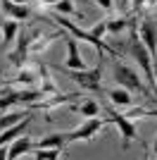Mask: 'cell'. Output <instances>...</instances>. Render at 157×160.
Listing matches in <instances>:
<instances>
[{
	"label": "cell",
	"mask_w": 157,
	"mask_h": 160,
	"mask_svg": "<svg viewBox=\"0 0 157 160\" xmlns=\"http://www.w3.org/2000/svg\"><path fill=\"white\" fill-rule=\"evenodd\" d=\"M114 79H117V84H121L124 88H129V91H138L140 96H145V98H152L150 91L143 86V81L138 79V74L131 69V67L121 65V62H117L114 65Z\"/></svg>",
	"instance_id": "obj_2"
},
{
	"label": "cell",
	"mask_w": 157,
	"mask_h": 160,
	"mask_svg": "<svg viewBox=\"0 0 157 160\" xmlns=\"http://www.w3.org/2000/svg\"><path fill=\"white\" fill-rule=\"evenodd\" d=\"M14 81H17V84H31V81H33V74L31 72H21Z\"/></svg>",
	"instance_id": "obj_22"
},
{
	"label": "cell",
	"mask_w": 157,
	"mask_h": 160,
	"mask_svg": "<svg viewBox=\"0 0 157 160\" xmlns=\"http://www.w3.org/2000/svg\"><path fill=\"white\" fill-rule=\"evenodd\" d=\"M67 50H69V58H67V69H83V60L76 50V41L72 36H67Z\"/></svg>",
	"instance_id": "obj_8"
},
{
	"label": "cell",
	"mask_w": 157,
	"mask_h": 160,
	"mask_svg": "<svg viewBox=\"0 0 157 160\" xmlns=\"http://www.w3.org/2000/svg\"><path fill=\"white\" fill-rule=\"evenodd\" d=\"M107 98L114 103V105H131V96H129V88H114V91H105Z\"/></svg>",
	"instance_id": "obj_12"
},
{
	"label": "cell",
	"mask_w": 157,
	"mask_h": 160,
	"mask_svg": "<svg viewBox=\"0 0 157 160\" xmlns=\"http://www.w3.org/2000/svg\"><path fill=\"white\" fill-rule=\"evenodd\" d=\"M105 122L98 120V117H88V122H86L83 127H78L76 132H69L67 134V141H78V139H93L95 134H98V129L102 127Z\"/></svg>",
	"instance_id": "obj_7"
},
{
	"label": "cell",
	"mask_w": 157,
	"mask_h": 160,
	"mask_svg": "<svg viewBox=\"0 0 157 160\" xmlns=\"http://www.w3.org/2000/svg\"><path fill=\"white\" fill-rule=\"evenodd\" d=\"M126 2H129V0H119L117 5H119V7H121V10H124V7H126Z\"/></svg>",
	"instance_id": "obj_26"
},
{
	"label": "cell",
	"mask_w": 157,
	"mask_h": 160,
	"mask_svg": "<svg viewBox=\"0 0 157 160\" xmlns=\"http://www.w3.org/2000/svg\"><path fill=\"white\" fill-rule=\"evenodd\" d=\"M29 148H31V139H29V136H21V134H19V136H17V141L12 143V148H10L7 158H10V160L19 158V155H24Z\"/></svg>",
	"instance_id": "obj_11"
},
{
	"label": "cell",
	"mask_w": 157,
	"mask_h": 160,
	"mask_svg": "<svg viewBox=\"0 0 157 160\" xmlns=\"http://www.w3.org/2000/svg\"><path fill=\"white\" fill-rule=\"evenodd\" d=\"M155 153H157V141H155Z\"/></svg>",
	"instance_id": "obj_30"
},
{
	"label": "cell",
	"mask_w": 157,
	"mask_h": 160,
	"mask_svg": "<svg viewBox=\"0 0 157 160\" xmlns=\"http://www.w3.org/2000/svg\"><path fill=\"white\" fill-rule=\"evenodd\" d=\"M36 158L38 160H55V158H59V148H38Z\"/></svg>",
	"instance_id": "obj_18"
},
{
	"label": "cell",
	"mask_w": 157,
	"mask_h": 160,
	"mask_svg": "<svg viewBox=\"0 0 157 160\" xmlns=\"http://www.w3.org/2000/svg\"><path fill=\"white\" fill-rule=\"evenodd\" d=\"M107 112H110V120L119 127V132H121V136H124V148H126V146H129V141L136 136V124H133L126 115L117 112V110H107Z\"/></svg>",
	"instance_id": "obj_6"
},
{
	"label": "cell",
	"mask_w": 157,
	"mask_h": 160,
	"mask_svg": "<svg viewBox=\"0 0 157 160\" xmlns=\"http://www.w3.org/2000/svg\"><path fill=\"white\" fill-rule=\"evenodd\" d=\"M2 7H5V12L14 19H26V17H31V10L26 5H19V2H14V0H2Z\"/></svg>",
	"instance_id": "obj_9"
},
{
	"label": "cell",
	"mask_w": 157,
	"mask_h": 160,
	"mask_svg": "<svg viewBox=\"0 0 157 160\" xmlns=\"http://www.w3.org/2000/svg\"><path fill=\"white\" fill-rule=\"evenodd\" d=\"M126 24H129V19H110L107 22V31L110 33H119Z\"/></svg>",
	"instance_id": "obj_20"
},
{
	"label": "cell",
	"mask_w": 157,
	"mask_h": 160,
	"mask_svg": "<svg viewBox=\"0 0 157 160\" xmlns=\"http://www.w3.org/2000/svg\"><path fill=\"white\" fill-rule=\"evenodd\" d=\"M64 74L72 81H76L78 86L88 88V91H98V93H105L100 88V77H102V62H98V67L93 69H64Z\"/></svg>",
	"instance_id": "obj_1"
},
{
	"label": "cell",
	"mask_w": 157,
	"mask_h": 160,
	"mask_svg": "<svg viewBox=\"0 0 157 160\" xmlns=\"http://www.w3.org/2000/svg\"><path fill=\"white\" fill-rule=\"evenodd\" d=\"M150 115H152V117H157V110H150Z\"/></svg>",
	"instance_id": "obj_29"
},
{
	"label": "cell",
	"mask_w": 157,
	"mask_h": 160,
	"mask_svg": "<svg viewBox=\"0 0 157 160\" xmlns=\"http://www.w3.org/2000/svg\"><path fill=\"white\" fill-rule=\"evenodd\" d=\"M74 98H78V93H64V96H55L52 100L48 103H40L43 108H55V105H62V103H72Z\"/></svg>",
	"instance_id": "obj_16"
},
{
	"label": "cell",
	"mask_w": 157,
	"mask_h": 160,
	"mask_svg": "<svg viewBox=\"0 0 157 160\" xmlns=\"http://www.w3.org/2000/svg\"><path fill=\"white\" fill-rule=\"evenodd\" d=\"M0 27H2V31H5V43H10V41H14V36H17V31H19V24L12 19H7V22H0Z\"/></svg>",
	"instance_id": "obj_15"
},
{
	"label": "cell",
	"mask_w": 157,
	"mask_h": 160,
	"mask_svg": "<svg viewBox=\"0 0 157 160\" xmlns=\"http://www.w3.org/2000/svg\"><path fill=\"white\" fill-rule=\"evenodd\" d=\"M29 122H31V117H24V120H19L17 124H12V127H7V132L0 136V146H5L7 141H12V139H17L21 132H24L26 127H29Z\"/></svg>",
	"instance_id": "obj_10"
},
{
	"label": "cell",
	"mask_w": 157,
	"mask_h": 160,
	"mask_svg": "<svg viewBox=\"0 0 157 160\" xmlns=\"http://www.w3.org/2000/svg\"><path fill=\"white\" fill-rule=\"evenodd\" d=\"M95 2H98L100 7H105V10H112V7H114V0H95Z\"/></svg>",
	"instance_id": "obj_23"
},
{
	"label": "cell",
	"mask_w": 157,
	"mask_h": 160,
	"mask_svg": "<svg viewBox=\"0 0 157 160\" xmlns=\"http://www.w3.org/2000/svg\"><path fill=\"white\" fill-rule=\"evenodd\" d=\"M17 48H14L12 53H10V62H12L14 67H21L24 65V60H26V55H29V46H31V41L36 38L33 33H26V31H17Z\"/></svg>",
	"instance_id": "obj_5"
},
{
	"label": "cell",
	"mask_w": 157,
	"mask_h": 160,
	"mask_svg": "<svg viewBox=\"0 0 157 160\" xmlns=\"http://www.w3.org/2000/svg\"><path fill=\"white\" fill-rule=\"evenodd\" d=\"M19 120H21V112L5 115V117H0V129H7V127H12V124H17Z\"/></svg>",
	"instance_id": "obj_19"
},
{
	"label": "cell",
	"mask_w": 157,
	"mask_h": 160,
	"mask_svg": "<svg viewBox=\"0 0 157 160\" xmlns=\"http://www.w3.org/2000/svg\"><path fill=\"white\" fill-rule=\"evenodd\" d=\"M131 55H133V58H136V62L140 65V69H143L148 84L157 91V79H155V74H152V65H150V62H152V55L148 53V48L143 46V41H140V38L133 41V46H131Z\"/></svg>",
	"instance_id": "obj_4"
},
{
	"label": "cell",
	"mask_w": 157,
	"mask_h": 160,
	"mask_svg": "<svg viewBox=\"0 0 157 160\" xmlns=\"http://www.w3.org/2000/svg\"><path fill=\"white\" fill-rule=\"evenodd\" d=\"M67 143V134H50L38 141V148H62Z\"/></svg>",
	"instance_id": "obj_13"
},
{
	"label": "cell",
	"mask_w": 157,
	"mask_h": 160,
	"mask_svg": "<svg viewBox=\"0 0 157 160\" xmlns=\"http://www.w3.org/2000/svg\"><path fill=\"white\" fill-rule=\"evenodd\" d=\"M0 93H2V91H0Z\"/></svg>",
	"instance_id": "obj_31"
},
{
	"label": "cell",
	"mask_w": 157,
	"mask_h": 160,
	"mask_svg": "<svg viewBox=\"0 0 157 160\" xmlns=\"http://www.w3.org/2000/svg\"><path fill=\"white\" fill-rule=\"evenodd\" d=\"M14 2H19V5H26V2H38V0H14Z\"/></svg>",
	"instance_id": "obj_25"
},
{
	"label": "cell",
	"mask_w": 157,
	"mask_h": 160,
	"mask_svg": "<svg viewBox=\"0 0 157 160\" xmlns=\"http://www.w3.org/2000/svg\"><path fill=\"white\" fill-rule=\"evenodd\" d=\"M7 158V153H5V151H0V160H5Z\"/></svg>",
	"instance_id": "obj_27"
},
{
	"label": "cell",
	"mask_w": 157,
	"mask_h": 160,
	"mask_svg": "<svg viewBox=\"0 0 157 160\" xmlns=\"http://www.w3.org/2000/svg\"><path fill=\"white\" fill-rule=\"evenodd\" d=\"M107 31V22H98V24H95V27H93V36H98V38H102V33Z\"/></svg>",
	"instance_id": "obj_21"
},
{
	"label": "cell",
	"mask_w": 157,
	"mask_h": 160,
	"mask_svg": "<svg viewBox=\"0 0 157 160\" xmlns=\"http://www.w3.org/2000/svg\"><path fill=\"white\" fill-rule=\"evenodd\" d=\"M145 5V0H131V7H133V12H138L140 7Z\"/></svg>",
	"instance_id": "obj_24"
},
{
	"label": "cell",
	"mask_w": 157,
	"mask_h": 160,
	"mask_svg": "<svg viewBox=\"0 0 157 160\" xmlns=\"http://www.w3.org/2000/svg\"><path fill=\"white\" fill-rule=\"evenodd\" d=\"M52 7H55V12L57 14H76V10H74V5H72V0H55L52 2ZM78 19H83V14L78 12L76 14Z\"/></svg>",
	"instance_id": "obj_14"
},
{
	"label": "cell",
	"mask_w": 157,
	"mask_h": 160,
	"mask_svg": "<svg viewBox=\"0 0 157 160\" xmlns=\"http://www.w3.org/2000/svg\"><path fill=\"white\" fill-rule=\"evenodd\" d=\"M55 19H57V24H59V27H62V29H67V31L72 33L74 38H78V41H88V43H91V46H95V48H98V50H107V53H112V55H114V50H112L110 46H105V43H102V38H98V36H93V33L83 31V29H78L76 24H74V22H69V19H67V17H62V14H57Z\"/></svg>",
	"instance_id": "obj_3"
},
{
	"label": "cell",
	"mask_w": 157,
	"mask_h": 160,
	"mask_svg": "<svg viewBox=\"0 0 157 160\" xmlns=\"http://www.w3.org/2000/svg\"><path fill=\"white\" fill-rule=\"evenodd\" d=\"M78 112L83 115V117H95V115L100 112V105L95 103V100H86L83 105L78 108Z\"/></svg>",
	"instance_id": "obj_17"
},
{
	"label": "cell",
	"mask_w": 157,
	"mask_h": 160,
	"mask_svg": "<svg viewBox=\"0 0 157 160\" xmlns=\"http://www.w3.org/2000/svg\"><path fill=\"white\" fill-rule=\"evenodd\" d=\"M145 2H148V5H155V2H157V0H145Z\"/></svg>",
	"instance_id": "obj_28"
}]
</instances>
